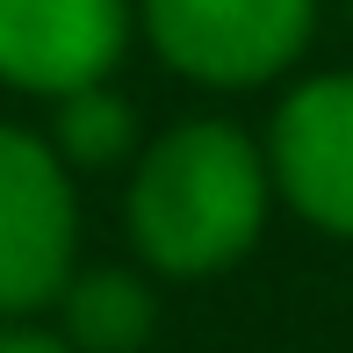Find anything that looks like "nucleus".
<instances>
[{"label":"nucleus","instance_id":"nucleus-3","mask_svg":"<svg viewBox=\"0 0 353 353\" xmlns=\"http://www.w3.org/2000/svg\"><path fill=\"white\" fill-rule=\"evenodd\" d=\"M152 51L195 87H260L310 51L317 0H137Z\"/></svg>","mask_w":353,"mask_h":353},{"label":"nucleus","instance_id":"nucleus-5","mask_svg":"<svg viewBox=\"0 0 353 353\" xmlns=\"http://www.w3.org/2000/svg\"><path fill=\"white\" fill-rule=\"evenodd\" d=\"M130 0H0V79L22 94H79L130 51Z\"/></svg>","mask_w":353,"mask_h":353},{"label":"nucleus","instance_id":"nucleus-7","mask_svg":"<svg viewBox=\"0 0 353 353\" xmlns=\"http://www.w3.org/2000/svg\"><path fill=\"white\" fill-rule=\"evenodd\" d=\"M51 152L65 159V166H116V159L137 152V108L123 101L108 79H94V87L79 94H58V123H51Z\"/></svg>","mask_w":353,"mask_h":353},{"label":"nucleus","instance_id":"nucleus-2","mask_svg":"<svg viewBox=\"0 0 353 353\" xmlns=\"http://www.w3.org/2000/svg\"><path fill=\"white\" fill-rule=\"evenodd\" d=\"M79 252V202L72 166L51 137L0 123V325L58 303Z\"/></svg>","mask_w":353,"mask_h":353},{"label":"nucleus","instance_id":"nucleus-1","mask_svg":"<svg viewBox=\"0 0 353 353\" xmlns=\"http://www.w3.org/2000/svg\"><path fill=\"white\" fill-rule=\"evenodd\" d=\"M267 202H274L267 152L238 123L195 116L144 144L130 181V238L159 274H223L267 231Z\"/></svg>","mask_w":353,"mask_h":353},{"label":"nucleus","instance_id":"nucleus-4","mask_svg":"<svg viewBox=\"0 0 353 353\" xmlns=\"http://www.w3.org/2000/svg\"><path fill=\"white\" fill-rule=\"evenodd\" d=\"M274 195L317 231L353 238V72H317L274 108L267 130Z\"/></svg>","mask_w":353,"mask_h":353},{"label":"nucleus","instance_id":"nucleus-8","mask_svg":"<svg viewBox=\"0 0 353 353\" xmlns=\"http://www.w3.org/2000/svg\"><path fill=\"white\" fill-rule=\"evenodd\" d=\"M0 353H72L58 332H37V325H0Z\"/></svg>","mask_w":353,"mask_h":353},{"label":"nucleus","instance_id":"nucleus-6","mask_svg":"<svg viewBox=\"0 0 353 353\" xmlns=\"http://www.w3.org/2000/svg\"><path fill=\"white\" fill-rule=\"evenodd\" d=\"M58 317H65L58 339L72 353H137L159 325V296L130 267H87L58 288Z\"/></svg>","mask_w":353,"mask_h":353}]
</instances>
